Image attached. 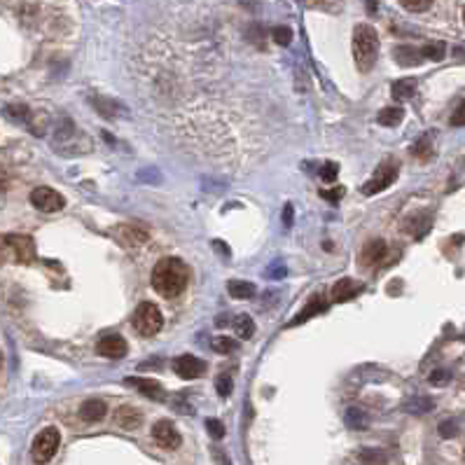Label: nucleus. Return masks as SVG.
Returning <instances> with one entry per match:
<instances>
[{
	"instance_id": "1",
	"label": "nucleus",
	"mask_w": 465,
	"mask_h": 465,
	"mask_svg": "<svg viewBox=\"0 0 465 465\" xmlns=\"http://www.w3.org/2000/svg\"><path fill=\"white\" fill-rule=\"evenodd\" d=\"M190 267L178 257H164L152 269V288L157 295L166 299H173L185 292L187 283H190Z\"/></svg>"
},
{
	"instance_id": "2",
	"label": "nucleus",
	"mask_w": 465,
	"mask_h": 465,
	"mask_svg": "<svg viewBox=\"0 0 465 465\" xmlns=\"http://www.w3.org/2000/svg\"><path fill=\"white\" fill-rule=\"evenodd\" d=\"M353 61L360 73H369L376 64V54H379V35L369 24H358L353 28Z\"/></svg>"
},
{
	"instance_id": "3",
	"label": "nucleus",
	"mask_w": 465,
	"mask_h": 465,
	"mask_svg": "<svg viewBox=\"0 0 465 465\" xmlns=\"http://www.w3.org/2000/svg\"><path fill=\"white\" fill-rule=\"evenodd\" d=\"M12 260L17 265H30L35 260V243L30 236L8 234L0 236V262Z\"/></svg>"
},
{
	"instance_id": "4",
	"label": "nucleus",
	"mask_w": 465,
	"mask_h": 465,
	"mask_svg": "<svg viewBox=\"0 0 465 465\" xmlns=\"http://www.w3.org/2000/svg\"><path fill=\"white\" fill-rule=\"evenodd\" d=\"M131 325L141 337H155L164 328V316H161L159 306H155L152 301H143V304L136 306L134 316H131Z\"/></svg>"
},
{
	"instance_id": "5",
	"label": "nucleus",
	"mask_w": 465,
	"mask_h": 465,
	"mask_svg": "<svg viewBox=\"0 0 465 465\" xmlns=\"http://www.w3.org/2000/svg\"><path fill=\"white\" fill-rule=\"evenodd\" d=\"M61 444V432L56 428H45L33 439V447H30V456L37 465H45L56 456Z\"/></svg>"
},
{
	"instance_id": "6",
	"label": "nucleus",
	"mask_w": 465,
	"mask_h": 465,
	"mask_svg": "<svg viewBox=\"0 0 465 465\" xmlns=\"http://www.w3.org/2000/svg\"><path fill=\"white\" fill-rule=\"evenodd\" d=\"M398 161L395 159H386L383 164L376 168V173L372 178L367 180L365 185H362V194H367V197H372L376 192H383L388 185H393V180L398 178Z\"/></svg>"
},
{
	"instance_id": "7",
	"label": "nucleus",
	"mask_w": 465,
	"mask_h": 465,
	"mask_svg": "<svg viewBox=\"0 0 465 465\" xmlns=\"http://www.w3.org/2000/svg\"><path fill=\"white\" fill-rule=\"evenodd\" d=\"M30 204H33V209L42 213H59L66 206V199L64 194H59L52 187H35L30 192Z\"/></svg>"
},
{
	"instance_id": "8",
	"label": "nucleus",
	"mask_w": 465,
	"mask_h": 465,
	"mask_svg": "<svg viewBox=\"0 0 465 465\" xmlns=\"http://www.w3.org/2000/svg\"><path fill=\"white\" fill-rule=\"evenodd\" d=\"M152 437H155V442L159 444L161 449H166V451L178 449L180 442H183V437H180L178 428H175L171 421H157L155 428H152Z\"/></svg>"
},
{
	"instance_id": "9",
	"label": "nucleus",
	"mask_w": 465,
	"mask_h": 465,
	"mask_svg": "<svg viewBox=\"0 0 465 465\" xmlns=\"http://www.w3.org/2000/svg\"><path fill=\"white\" fill-rule=\"evenodd\" d=\"M173 372L178 374L180 379L192 381V379H199V376H204L206 362L199 360V358H194V356H178L173 360Z\"/></svg>"
},
{
	"instance_id": "10",
	"label": "nucleus",
	"mask_w": 465,
	"mask_h": 465,
	"mask_svg": "<svg viewBox=\"0 0 465 465\" xmlns=\"http://www.w3.org/2000/svg\"><path fill=\"white\" fill-rule=\"evenodd\" d=\"M115 236L124 248H141V246H146L148 238H150L148 231L143 227H138V225H119L115 229Z\"/></svg>"
},
{
	"instance_id": "11",
	"label": "nucleus",
	"mask_w": 465,
	"mask_h": 465,
	"mask_svg": "<svg viewBox=\"0 0 465 465\" xmlns=\"http://www.w3.org/2000/svg\"><path fill=\"white\" fill-rule=\"evenodd\" d=\"M124 383L131 386V388H136L138 393L146 395V398H150V400H157V402L166 400L164 386H161L159 381H155V379H148V376H129V379Z\"/></svg>"
},
{
	"instance_id": "12",
	"label": "nucleus",
	"mask_w": 465,
	"mask_h": 465,
	"mask_svg": "<svg viewBox=\"0 0 465 465\" xmlns=\"http://www.w3.org/2000/svg\"><path fill=\"white\" fill-rule=\"evenodd\" d=\"M96 351L103 358H110V360H117V358H124L129 353V344L124 342V337L119 335H105L98 339Z\"/></svg>"
},
{
	"instance_id": "13",
	"label": "nucleus",
	"mask_w": 465,
	"mask_h": 465,
	"mask_svg": "<svg viewBox=\"0 0 465 465\" xmlns=\"http://www.w3.org/2000/svg\"><path fill=\"white\" fill-rule=\"evenodd\" d=\"M386 255V241L383 238H369L365 246L360 248V265L362 267H374L379 265V260H383Z\"/></svg>"
},
{
	"instance_id": "14",
	"label": "nucleus",
	"mask_w": 465,
	"mask_h": 465,
	"mask_svg": "<svg viewBox=\"0 0 465 465\" xmlns=\"http://www.w3.org/2000/svg\"><path fill=\"white\" fill-rule=\"evenodd\" d=\"M360 290L362 286L356 279H342L332 286V301H351Z\"/></svg>"
},
{
	"instance_id": "15",
	"label": "nucleus",
	"mask_w": 465,
	"mask_h": 465,
	"mask_svg": "<svg viewBox=\"0 0 465 465\" xmlns=\"http://www.w3.org/2000/svg\"><path fill=\"white\" fill-rule=\"evenodd\" d=\"M115 423L124 430H136L138 425L143 423V414L138 410H134V407L124 405V407H119L117 414H115Z\"/></svg>"
},
{
	"instance_id": "16",
	"label": "nucleus",
	"mask_w": 465,
	"mask_h": 465,
	"mask_svg": "<svg viewBox=\"0 0 465 465\" xmlns=\"http://www.w3.org/2000/svg\"><path fill=\"white\" fill-rule=\"evenodd\" d=\"M105 414H108V407H105L103 400H87L80 407V419L87 421V423H96Z\"/></svg>"
},
{
	"instance_id": "17",
	"label": "nucleus",
	"mask_w": 465,
	"mask_h": 465,
	"mask_svg": "<svg viewBox=\"0 0 465 465\" xmlns=\"http://www.w3.org/2000/svg\"><path fill=\"white\" fill-rule=\"evenodd\" d=\"M325 309H328V301H323V297H320V295H313L309 304H306L304 309L299 311V316L292 320V325H299L301 320H309V318H313V313H320V311H325Z\"/></svg>"
},
{
	"instance_id": "18",
	"label": "nucleus",
	"mask_w": 465,
	"mask_h": 465,
	"mask_svg": "<svg viewBox=\"0 0 465 465\" xmlns=\"http://www.w3.org/2000/svg\"><path fill=\"white\" fill-rule=\"evenodd\" d=\"M227 292H229V297H234V299H250V297H255V286L248 281H229Z\"/></svg>"
},
{
	"instance_id": "19",
	"label": "nucleus",
	"mask_w": 465,
	"mask_h": 465,
	"mask_svg": "<svg viewBox=\"0 0 465 465\" xmlns=\"http://www.w3.org/2000/svg\"><path fill=\"white\" fill-rule=\"evenodd\" d=\"M231 328H234V332L241 339H250L255 335V323H253V318L246 316V313H238V316L231 320Z\"/></svg>"
},
{
	"instance_id": "20",
	"label": "nucleus",
	"mask_w": 465,
	"mask_h": 465,
	"mask_svg": "<svg viewBox=\"0 0 465 465\" xmlns=\"http://www.w3.org/2000/svg\"><path fill=\"white\" fill-rule=\"evenodd\" d=\"M414 91H416V80L412 78H405V80H398V82H393V98L395 100H407L414 96Z\"/></svg>"
},
{
	"instance_id": "21",
	"label": "nucleus",
	"mask_w": 465,
	"mask_h": 465,
	"mask_svg": "<svg viewBox=\"0 0 465 465\" xmlns=\"http://www.w3.org/2000/svg\"><path fill=\"white\" fill-rule=\"evenodd\" d=\"M402 117H405V110L400 105H391V108H383L379 112V124H383V127H398Z\"/></svg>"
},
{
	"instance_id": "22",
	"label": "nucleus",
	"mask_w": 465,
	"mask_h": 465,
	"mask_svg": "<svg viewBox=\"0 0 465 465\" xmlns=\"http://www.w3.org/2000/svg\"><path fill=\"white\" fill-rule=\"evenodd\" d=\"M421 59H423V56H421V49L419 52L414 47H398L395 49V61H398L400 66H416Z\"/></svg>"
},
{
	"instance_id": "23",
	"label": "nucleus",
	"mask_w": 465,
	"mask_h": 465,
	"mask_svg": "<svg viewBox=\"0 0 465 465\" xmlns=\"http://www.w3.org/2000/svg\"><path fill=\"white\" fill-rule=\"evenodd\" d=\"M346 425L349 428H353V430H362V428H367V416H365V412L362 410H358V407H349L346 410Z\"/></svg>"
},
{
	"instance_id": "24",
	"label": "nucleus",
	"mask_w": 465,
	"mask_h": 465,
	"mask_svg": "<svg viewBox=\"0 0 465 465\" xmlns=\"http://www.w3.org/2000/svg\"><path fill=\"white\" fill-rule=\"evenodd\" d=\"M358 461H360V465H383L386 463V454L379 449H360L358 451Z\"/></svg>"
},
{
	"instance_id": "25",
	"label": "nucleus",
	"mask_w": 465,
	"mask_h": 465,
	"mask_svg": "<svg viewBox=\"0 0 465 465\" xmlns=\"http://www.w3.org/2000/svg\"><path fill=\"white\" fill-rule=\"evenodd\" d=\"M444 52H447V45H444V42H428L425 47H421V56L428 61H442Z\"/></svg>"
},
{
	"instance_id": "26",
	"label": "nucleus",
	"mask_w": 465,
	"mask_h": 465,
	"mask_svg": "<svg viewBox=\"0 0 465 465\" xmlns=\"http://www.w3.org/2000/svg\"><path fill=\"white\" fill-rule=\"evenodd\" d=\"M272 35H274L276 45H281V47H288L292 42V28H288V26H276L272 30Z\"/></svg>"
},
{
	"instance_id": "27",
	"label": "nucleus",
	"mask_w": 465,
	"mask_h": 465,
	"mask_svg": "<svg viewBox=\"0 0 465 465\" xmlns=\"http://www.w3.org/2000/svg\"><path fill=\"white\" fill-rule=\"evenodd\" d=\"M211 346L218 351V353H222V356H227L229 351H234L236 349V342L234 339H229V337H216L211 342Z\"/></svg>"
},
{
	"instance_id": "28",
	"label": "nucleus",
	"mask_w": 465,
	"mask_h": 465,
	"mask_svg": "<svg viewBox=\"0 0 465 465\" xmlns=\"http://www.w3.org/2000/svg\"><path fill=\"white\" fill-rule=\"evenodd\" d=\"M405 410H407V412H419V414L430 412V410H432V400H428V398L412 400V402H407V405H405Z\"/></svg>"
},
{
	"instance_id": "29",
	"label": "nucleus",
	"mask_w": 465,
	"mask_h": 465,
	"mask_svg": "<svg viewBox=\"0 0 465 465\" xmlns=\"http://www.w3.org/2000/svg\"><path fill=\"white\" fill-rule=\"evenodd\" d=\"M412 152H414V155H416V157H421V159H428V157L432 155V148H430V141H428V138H421V141H419V143H414Z\"/></svg>"
},
{
	"instance_id": "30",
	"label": "nucleus",
	"mask_w": 465,
	"mask_h": 465,
	"mask_svg": "<svg viewBox=\"0 0 465 465\" xmlns=\"http://www.w3.org/2000/svg\"><path fill=\"white\" fill-rule=\"evenodd\" d=\"M216 388H218L220 398H229V393H231V379H229V374H220L218 379H216Z\"/></svg>"
},
{
	"instance_id": "31",
	"label": "nucleus",
	"mask_w": 465,
	"mask_h": 465,
	"mask_svg": "<svg viewBox=\"0 0 465 465\" xmlns=\"http://www.w3.org/2000/svg\"><path fill=\"white\" fill-rule=\"evenodd\" d=\"M337 171H339V166L335 164V161H325L323 168H320V178L328 180V183H332V180L337 178Z\"/></svg>"
},
{
	"instance_id": "32",
	"label": "nucleus",
	"mask_w": 465,
	"mask_h": 465,
	"mask_svg": "<svg viewBox=\"0 0 465 465\" xmlns=\"http://www.w3.org/2000/svg\"><path fill=\"white\" fill-rule=\"evenodd\" d=\"M206 428H209L211 437H216V439H222L225 437V425L220 423L218 419H209V421H206Z\"/></svg>"
},
{
	"instance_id": "33",
	"label": "nucleus",
	"mask_w": 465,
	"mask_h": 465,
	"mask_svg": "<svg viewBox=\"0 0 465 465\" xmlns=\"http://www.w3.org/2000/svg\"><path fill=\"white\" fill-rule=\"evenodd\" d=\"M449 124L451 127H465V100L458 103V108L454 110V115H451Z\"/></svg>"
},
{
	"instance_id": "34",
	"label": "nucleus",
	"mask_w": 465,
	"mask_h": 465,
	"mask_svg": "<svg viewBox=\"0 0 465 465\" xmlns=\"http://www.w3.org/2000/svg\"><path fill=\"white\" fill-rule=\"evenodd\" d=\"M430 5L432 3H428V0H416V3H412V0H402V8L410 10V12H425V10H430Z\"/></svg>"
},
{
	"instance_id": "35",
	"label": "nucleus",
	"mask_w": 465,
	"mask_h": 465,
	"mask_svg": "<svg viewBox=\"0 0 465 465\" xmlns=\"http://www.w3.org/2000/svg\"><path fill=\"white\" fill-rule=\"evenodd\" d=\"M344 192H346V190H344L342 185H337L335 190H320V197L328 199V201H332V204H337V201L344 197Z\"/></svg>"
},
{
	"instance_id": "36",
	"label": "nucleus",
	"mask_w": 465,
	"mask_h": 465,
	"mask_svg": "<svg viewBox=\"0 0 465 465\" xmlns=\"http://www.w3.org/2000/svg\"><path fill=\"white\" fill-rule=\"evenodd\" d=\"M449 379H451V374L447 372V369H435V372L430 374L428 381L432 383V386H444V383H447Z\"/></svg>"
},
{
	"instance_id": "37",
	"label": "nucleus",
	"mask_w": 465,
	"mask_h": 465,
	"mask_svg": "<svg viewBox=\"0 0 465 465\" xmlns=\"http://www.w3.org/2000/svg\"><path fill=\"white\" fill-rule=\"evenodd\" d=\"M458 432V425H456V421H442V423H439V435L442 437H454Z\"/></svg>"
},
{
	"instance_id": "38",
	"label": "nucleus",
	"mask_w": 465,
	"mask_h": 465,
	"mask_svg": "<svg viewBox=\"0 0 465 465\" xmlns=\"http://www.w3.org/2000/svg\"><path fill=\"white\" fill-rule=\"evenodd\" d=\"M292 220H295L292 204H286V209H283V225H286V227H292Z\"/></svg>"
},
{
	"instance_id": "39",
	"label": "nucleus",
	"mask_w": 465,
	"mask_h": 465,
	"mask_svg": "<svg viewBox=\"0 0 465 465\" xmlns=\"http://www.w3.org/2000/svg\"><path fill=\"white\" fill-rule=\"evenodd\" d=\"M0 367H3V353H0Z\"/></svg>"
},
{
	"instance_id": "40",
	"label": "nucleus",
	"mask_w": 465,
	"mask_h": 465,
	"mask_svg": "<svg viewBox=\"0 0 465 465\" xmlns=\"http://www.w3.org/2000/svg\"><path fill=\"white\" fill-rule=\"evenodd\" d=\"M463 21H465V5H463Z\"/></svg>"
}]
</instances>
